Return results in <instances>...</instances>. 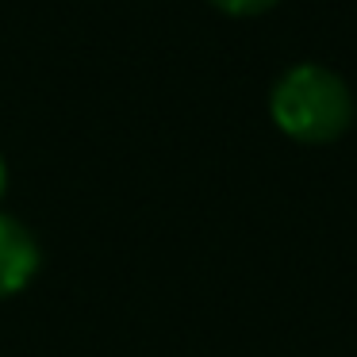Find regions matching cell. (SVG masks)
<instances>
[{
	"instance_id": "1",
	"label": "cell",
	"mask_w": 357,
	"mask_h": 357,
	"mask_svg": "<svg viewBox=\"0 0 357 357\" xmlns=\"http://www.w3.org/2000/svg\"><path fill=\"white\" fill-rule=\"evenodd\" d=\"M273 119L300 142H331L354 123V93L326 66H292L273 89Z\"/></svg>"
},
{
	"instance_id": "4",
	"label": "cell",
	"mask_w": 357,
	"mask_h": 357,
	"mask_svg": "<svg viewBox=\"0 0 357 357\" xmlns=\"http://www.w3.org/2000/svg\"><path fill=\"white\" fill-rule=\"evenodd\" d=\"M4 185H8V169H4V158H0V196H4Z\"/></svg>"
},
{
	"instance_id": "3",
	"label": "cell",
	"mask_w": 357,
	"mask_h": 357,
	"mask_svg": "<svg viewBox=\"0 0 357 357\" xmlns=\"http://www.w3.org/2000/svg\"><path fill=\"white\" fill-rule=\"evenodd\" d=\"M219 12H231V16H257V12L273 8L277 0H211Z\"/></svg>"
},
{
	"instance_id": "2",
	"label": "cell",
	"mask_w": 357,
	"mask_h": 357,
	"mask_svg": "<svg viewBox=\"0 0 357 357\" xmlns=\"http://www.w3.org/2000/svg\"><path fill=\"white\" fill-rule=\"evenodd\" d=\"M39 269V242L20 219L0 211V296H12Z\"/></svg>"
}]
</instances>
